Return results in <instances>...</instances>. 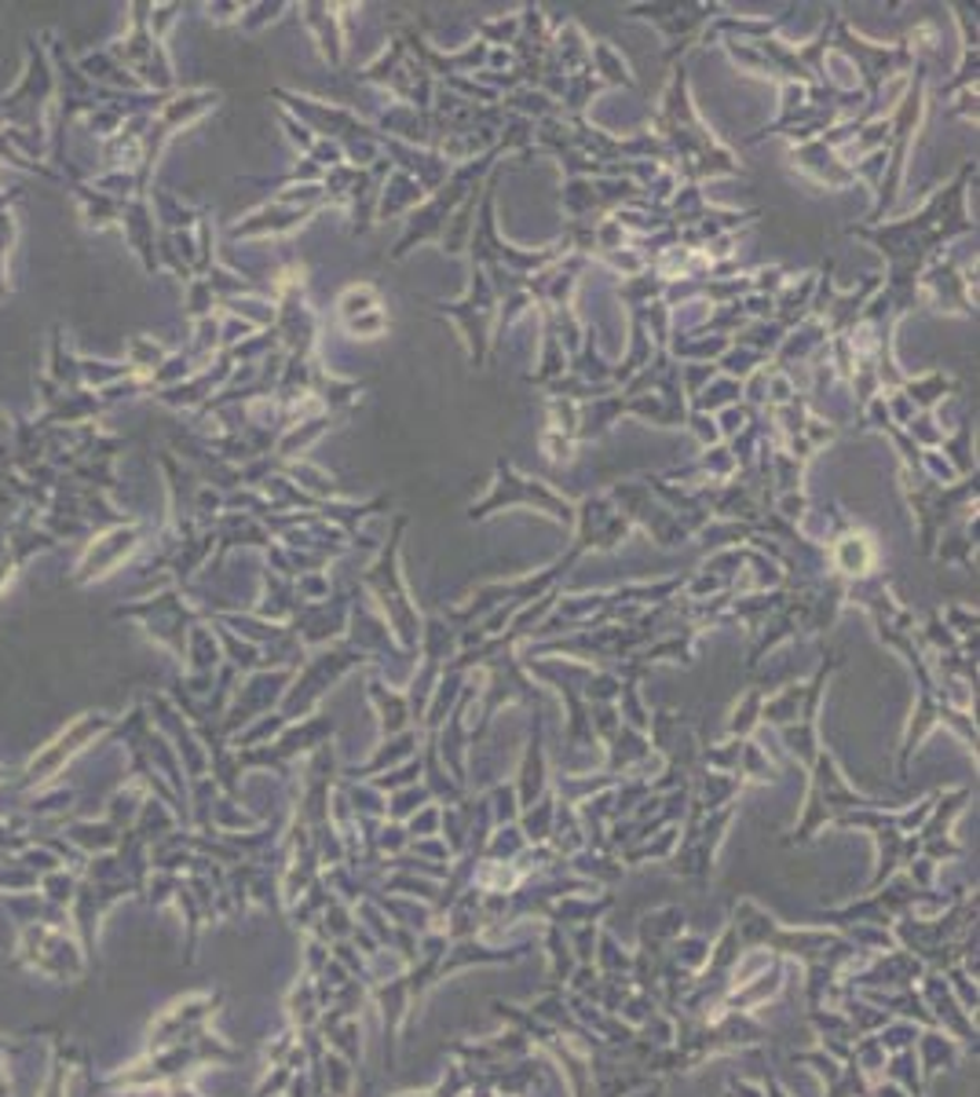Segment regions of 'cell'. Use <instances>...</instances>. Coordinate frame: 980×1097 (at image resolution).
Masks as SVG:
<instances>
[{
    "mask_svg": "<svg viewBox=\"0 0 980 1097\" xmlns=\"http://www.w3.org/2000/svg\"><path fill=\"white\" fill-rule=\"evenodd\" d=\"M743 944H739V937H735V925L725 922V929H721V937L710 944V962H706V977H717V980H732L735 977V966L743 962ZM735 985V980H732Z\"/></svg>",
    "mask_w": 980,
    "mask_h": 1097,
    "instance_id": "obj_18",
    "label": "cell"
},
{
    "mask_svg": "<svg viewBox=\"0 0 980 1097\" xmlns=\"http://www.w3.org/2000/svg\"><path fill=\"white\" fill-rule=\"evenodd\" d=\"M381 893H395V897H410V900H421V903H435L440 897V882L432 878H421V874H406V871H389L381 878Z\"/></svg>",
    "mask_w": 980,
    "mask_h": 1097,
    "instance_id": "obj_20",
    "label": "cell"
},
{
    "mask_svg": "<svg viewBox=\"0 0 980 1097\" xmlns=\"http://www.w3.org/2000/svg\"><path fill=\"white\" fill-rule=\"evenodd\" d=\"M680 933H688V914H685V908H677V903L648 911L637 925V940H644V944H659V948H669Z\"/></svg>",
    "mask_w": 980,
    "mask_h": 1097,
    "instance_id": "obj_13",
    "label": "cell"
},
{
    "mask_svg": "<svg viewBox=\"0 0 980 1097\" xmlns=\"http://www.w3.org/2000/svg\"><path fill=\"white\" fill-rule=\"evenodd\" d=\"M959 1057H962V1047L951 1036H944L940 1028H922L919 1039H914V1061H919L925 1087H930L937 1076L955 1072Z\"/></svg>",
    "mask_w": 980,
    "mask_h": 1097,
    "instance_id": "obj_9",
    "label": "cell"
},
{
    "mask_svg": "<svg viewBox=\"0 0 980 1097\" xmlns=\"http://www.w3.org/2000/svg\"><path fill=\"white\" fill-rule=\"evenodd\" d=\"M914 991L922 996L925 1002V1010H930L933 1017V1025L944 1031V1036H951L962 1047V1054H970L977 1057V1047H980V1036H977V1017L973 1013H966L959 999L951 996V988H948V980L944 973H937V970H925L919 977V985H914Z\"/></svg>",
    "mask_w": 980,
    "mask_h": 1097,
    "instance_id": "obj_4",
    "label": "cell"
},
{
    "mask_svg": "<svg viewBox=\"0 0 980 1097\" xmlns=\"http://www.w3.org/2000/svg\"><path fill=\"white\" fill-rule=\"evenodd\" d=\"M399 1097H432V1094H399Z\"/></svg>",
    "mask_w": 980,
    "mask_h": 1097,
    "instance_id": "obj_47",
    "label": "cell"
},
{
    "mask_svg": "<svg viewBox=\"0 0 980 1097\" xmlns=\"http://www.w3.org/2000/svg\"><path fill=\"white\" fill-rule=\"evenodd\" d=\"M823 1097H871V1079L863 1076L853 1057H849L842 1065V1076H837L831 1087H823Z\"/></svg>",
    "mask_w": 980,
    "mask_h": 1097,
    "instance_id": "obj_29",
    "label": "cell"
},
{
    "mask_svg": "<svg viewBox=\"0 0 980 1097\" xmlns=\"http://www.w3.org/2000/svg\"><path fill=\"white\" fill-rule=\"evenodd\" d=\"M919 856H925L940 868V863H948V860H962L966 849L959 842H951V834H948V838H930V842H919Z\"/></svg>",
    "mask_w": 980,
    "mask_h": 1097,
    "instance_id": "obj_38",
    "label": "cell"
},
{
    "mask_svg": "<svg viewBox=\"0 0 980 1097\" xmlns=\"http://www.w3.org/2000/svg\"><path fill=\"white\" fill-rule=\"evenodd\" d=\"M885 1057H889V1054L879 1047V1039H874V1036H860V1039L853 1042V1061H856V1068H860V1072L868 1076L871 1083H874V1079H882Z\"/></svg>",
    "mask_w": 980,
    "mask_h": 1097,
    "instance_id": "obj_31",
    "label": "cell"
},
{
    "mask_svg": "<svg viewBox=\"0 0 980 1097\" xmlns=\"http://www.w3.org/2000/svg\"><path fill=\"white\" fill-rule=\"evenodd\" d=\"M552 820H557V797H552V794H541L531 809H523V812H520L516 827H520V834L527 838V845H549V838H552Z\"/></svg>",
    "mask_w": 980,
    "mask_h": 1097,
    "instance_id": "obj_17",
    "label": "cell"
},
{
    "mask_svg": "<svg viewBox=\"0 0 980 1097\" xmlns=\"http://www.w3.org/2000/svg\"><path fill=\"white\" fill-rule=\"evenodd\" d=\"M710 944L714 940H706L699 933H680L674 944L666 948L669 954V962L677 966V970H685V973H703L706 970V962H710Z\"/></svg>",
    "mask_w": 980,
    "mask_h": 1097,
    "instance_id": "obj_19",
    "label": "cell"
},
{
    "mask_svg": "<svg viewBox=\"0 0 980 1097\" xmlns=\"http://www.w3.org/2000/svg\"><path fill=\"white\" fill-rule=\"evenodd\" d=\"M611 911H615V897L608 893V889H600V893H592V897H560V900H552L541 922H557L564 929L600 925Z\"/></svg>",
    "mask_w": 980,
    "mask_h": 1097,
    "instance_id": "obj_10",
    "label": "cell"
},
{
    "mask_svg": "<svg viewBox=\"0 0 980 1097\" xmlns=\"http://www.w3.org/2000/svg\"><path fill=\"white\" fill-rule=\"evenodd\" d=\"M318 1017H322V1006H318L315 980L301 977V985H296L290 996V1021L301 1031H312V1028H318Z\"/></svg>",
    "mask_w": 980,
    "mask_h": 1097,
    "instance_id": "obj_23",
    "label": "cell"
},
{
    "mask_svg": "<svg viewBox=\"0 0 980 1097\" xmlns=\"http://www.w3.org/2000/svg\"><path fill=\"white\" fill-rule=\"evenodd\" d=\"M318 1097H333V1094H318Z\"/></svg>",
    "mask_w": 980,
    "mask_h": 1097,
    "instance_id": "obj_48",
    "label": "cell"
},
{
    "mask_svg": "<svg viewBox=\"0 0 980 1097\" xmlns=\"http://www.w3.org/2000/svg\"><path fill=\"white\" fill-rule=\"evenodd\" d=\"M440 816H443L440 805H424L421 812H414V816L403 823L406 834H410V842H414V838H435V834H440Z\"/></svg>",
    "mask_w": 980,
    "mask_h": 1097,
    "instance_id": "obj_37",
    "label": "cell"
},
{
    "mask_svg": "<svg viewBox=\"0 0 980 1097\" xmlns=\"http://www.w3.org/2000/svg\"><path fill=\"white\" fill-rule=\"evenodd\" d=\"M919 1025H911V1021H889L882 1031H874V1039H879V1047L885 1054H900V1050H914V1039H919Z\"/></svg>",
    "mask_w": 980,
    "mask_h": 1097,
    "instance_id": "obj_32",
    "label": "cell"
},
{
    "mask_svg": "<svg viewBox=\"0 0 980 1097\" xmlns=\"http://www.w3.org/2000/svg\"><path fill=\"white\" fill-rule=\"evenodd\" d=\"M527 849V838L520 834L516 823H501V827L490 831L487 845H483V860H498V863H516L520 853Z\"/></svg>",
    "mask_w": 980,
    "mask_h": 1097,
    "instance_id": "obj_25",
    "label": "cell"
},
{
    "mask_svg": "<svg viewBox=\"0 0 980 1097\" xmlns=\"http://www.w3.org/2000/svg\"><path fill=\"white\" fill-rule=\"evenodd\" d=\"M728 922L735 925V937H739L743 951H761V954H772V959H783V962H797V966L827 962L831 970L849 973L853 966L868 959V954H863L853 940H845L837 929H823V925L791 929L751 897H739L732 903Z\"/></svg>",
    "mask_w": 980,
    "mask_h": 1097,
    "instance_id": "obj_1",
    "label": "cell"
},
{
    "mask_svg": "<svg viewBox=\"0 0 980 1097\" xmlns=\"http://www.w3.org/2000/svg\"><path fill=\"white\" fill-rule=\"evenodd\" d=\"M531 951H535L531 940H527V944H512V948L483 944L480 937L450 940V948H447L443 962H440V980L454 977V973H461V970H469V966H512V962L527 959V954H531Z\"/></svg>",
    "mask_w": 980,
    "mask_h": 1097,
    "instance_id": "obj_6",
    "label": "cell"
},
{
    "mask_svg": "<svg viewBox=\"0 0 980 1097\" xmlns=\"http://www.w3.org/2000/svg\"><path fill=\"white\" fill-rule=\"evenodd\" d=\"M786 988V962L783 959H768L754 977L739 980L721 1010H739V1013H754L761 1006H768L772 999H780Z\"/></svg>",
    "mask_w": 980,
    "mask_h": 1097,
    "instance_id": "obj_7",
    "label": "cell"
},
{
    "mask_svg": "<svg viewBox=\"0 0 980 1097\" xmlns=\"http://www.w3.org/2000/svg\"><path fill=\"white\" fill-rule=\"evenodd\" d=\"M538 1054H546L552 1065H560V1072L567 1079V1090L571 1097H592V1068H589V1054L571 1047L564 1036H552Z\"/></svg>",
    "mask_w": 980,
    "mask_h": 1097,
    "instance_id": "obj_11",
    "label": "cell"
},
{
    "mask_svg": "<svg viewBox=\"0 0 980 1097\" xmlns=\"http://www.w3.org/2000/svg\"><path fill=\"white\" fill-rule=\"evenodd\" d=\"M318 1068H322V1083H326V1094H333V1097H352V1090H355V1068L347 1065L344 1057L326 1050V1054H322Z\"/></svg>",
    "mask_w": 980,
    "mask_h": 1097,
    "instance_id": "obj_27",
    "label": "cell"
},
{
    "mask_svg": "<svg viewBox=\"0 0 980 1097\" xmlns=\"http://www.w3.org/2000/svg\"><path fill=\"white\" fill-rule=\"evenodd\" d=\"M725 1097H765L761 1083H746V1079H728Z\"/></svg>",
    "mask_w": 980,
    "mask_h": 1097,
    "instance_id": "obj_44",
    "label": "cell"
},
{
    "mask_svg": "<svg viewBox=\"0 0 980 1097\" xmlns=\"http://www.w3.org/2000/svg\"><path fill=\"white\" fill-rule=\"evenodd\" d=\"M925 966L904 948H889L879 954H868L860 966L842 973V985L849 991H904L919 985Z\"/></svg>",
    "mask_w": 980,
    "mask_h": 1097,
    "instance_id": "obj_3",
    "label": "cell"
},
{
    "mask_svg": "<svg viewBox=\"0 0 980 1097\" xmlns=\"http://www.w3.org/2000/svg\"><path fill=\"white\" fill-rule=\"evenodd\" d=\"M805 1021L816 1031V1039H842V1042H856V1028L849 1025V1017L837 1010V1006H823V1010H805Z\"/></svg>",
    "mask_w": 980,
    "mask_h": 1097,
    "instance_id": "obj_24",
    "label": "cell"
},
{
    "mask_svg": "<svg viewBox=\"0 0 980 1097\" xmlns=\"http://www.w3.org/2000/svg\"><path fill=\"white\" fill-rule=\"evenodd\" d=\"M403 973L373 980L370 985V999L378 1002V1010H381V1047H384V1072L389 1076L395 1072L399 1036H403V1025L410 1021V996H406V977Z\"/></svg>",
    "mask_w": 980,
    "mask_h": 1097,
    "instance_id": "obj_5",
    "label": "cell"
},
{
    "mask_svg": "<svg viewBox=\"0 0 980 1097\" xmlns=\"http://www.w3.org/2000/svg\"><path fill=\"white\" fill-rule=\"evenodd\" d=\"M136 527H118V531H110V535H102L99 541H92L85 552V560L81 567H77V575H74V582H96V578H107L114 567H118L128 552L136 549Z\"/></svg>",
    "mask_w": 980,
    "mask_h": 1097,
    "instance_id": "obj_8",
    "label": "cell"
},
{
    "mask_svg": "<svg viewBox=\"0 0 980 1097\" xmlns=\"http://www.w3.org/2000/svg\"><path fill=\"white\" fill-rule=\"evenodd\" d=\"M908 878H911V882L919 885V889H937V882H933V878H937V863H930L925 856H914V860L908 863Z\"/></svg>",
    "mask_w": 980,
    "mask_h": 1097,
    "instance_id": "obj_41",
    "label": "cell"
},
{
    "mask_svg": "<svg viewBox=\"0 0 980 1097\" xmlns=\"http://www.w3.org/2000/svg\"><path fill=\"white\" fill-rule=\"evenodd\" d=\"M860 809H889V805L874 802V797L856 794L853 786L842 780V772H837L834 757L820 751L816 761H812V786H808V797H805V812H802V820H797L794 834L783 838V845L786 849L808 845L812 838L827 827V823H834L837 816H842V812H860Z\"/></svg>",
    "mask_w": 980,
    "mask_h": 1097,
    "instance_id": "obj_2",
    "label": "cell"
},
{
    "mask_svg": "<svg viewBox=\"0 0 980 1097\" xmlns=\"http://www.w3.org/2000/svg\"><path fill=\"white\" fill-rule=\"evenodd\" d=\"M944 980H948V988H951V996L959 999V1006L966 1013H973L977 1017V1006H980V991H977V980L962 970V966H951V970H944Z\"/></svg>",
    "mask_w": 980,
    "mask_h": 1097,
    "instance_id": "obj_33",
    "label": "cell"
},
{
    "mask_svg": "<svg viewBox=\"0 0 980 1097\" xmlns=\"http://www.w3.org/2000/svg\"><path fill=\"white\" fill-rule=\"evenodd\" d=\"M469 1094V1076H465V1065L450 1061L447 1065V1076L440 1079V1087L432 1090V1097H465Z\"/></svg>",
    "mask_w": 980,
    "mask_h": 1097,
    "instance_id": "obj_39",
    "label": "cell"
},
{
    "mask_svg": "<svg viewBox=\"0 0 980 1097\" xmlns=\"http://www.w3.org/2000/svg\"><path fill=\"white\" fill-rule=\"evenodd\" d=\"M370 900L378 903V908L384 911V919H389L392 925H403V929H410V933H418V937L421 933H432L435 922H440V919H435V911H432V903H421V900H410V897H395V893H381V889Z\"/></svg>",
    "mask_w": 980,
    "mask_h": 1097,
    "instance_id": "obj_12",
    "label": "cell"
},
{
    "mask_svg": "<svg viewBox=\"0 0 980 1097\" xmlns=\"http://www.w3.org/2000/svg\"><path fill=\"white\" fill-rule=\"evenodd\" d=\"M290 1076H293L290 1068H286V1065H278V1068H275V1076H267V1079H264L261 1097H275V1094H282V1090L290 1087Z\"/></svg>",
    "mask_w": 980,
    "mask_h": 1097,
    "instance_id": "obj_43",
    "label": "cell"
},
{
    "mask_svg": "<svg viewBox=\"0 0 980 1097\" xmlns=\"http://www.w3.org/2000/svg\"><path fill=\"white\" fill-rule=\"evenodd\" d=\"M592 966H597V973H608V977H629V966H634V951H626L623 948V940H618L615 933H608V929H600V937H597V954H592Z\"/></svg>",
    "mask_w": 980,
    "mask_h": 1097,
    "instance_id": "obj_22",
    "label": "cell"
},
{
    "mask_svg": "<svg viewBox=\"0 0 980 1097\" xmlns=\"http://www.w3.org/2000/svg\"><path fill=\"white\" fill-rule=\"evenodd\" d=\"M290 1097H315L312 1094V1076H307V1068H304V1072H293L290 1076Z\"/></svg>",
    "mask_w": 980,
    "mask_h": 1097,
    "instance_id": "obj_45",
    "label": "cell"
},
{
    "mask_svg": "<svg viewBox=\"0 0 980 1097\" xmlns=\"http://www.w3.org/2000/svg\"><path fill=\"white\" fill-rule=\"evenodd\" d=\"M318 1031H322V1039H326L330 1054L344 1057L355 1072L363 1068V1021H359V1017H347V1021H337V1025L318 1028Z\"/></svg>",
    "mask_w": 980,
    "mask_h": 1097,
    "instance_id": "obj_16",
    "label": "cell"
},
{
    "mask_svg": "<svg viewBox=\"0 0 980 1097\" xmlns=\"http://www.w3.org/2000/svg\"><path fill=\"white\" fill-rule=\"evenodd\" d=\"M597 937H600V925H575V929H567V948H571L578 966H592V954H597Z\"/></svg>",
    "mask_w": 980,
    "mask_h": 1097,
    "instance_id": "obj_35",
    "label": "cell"
},
{
    "mask_svg": "<svg viewBox=\"0 0 980 1097\" xmlns=\"http://www.w3.org/2000/svg\"><path fill=\"white\" fill-rule=\"evenodd\" d=\"M541 948H546V954H549V988L564 991L567 977H571V970L578 966L571 948H567V929L557 925V922H546L541 925Z\"/></svg>",
    "mask_w": 980,
    "mask_h": 1097,
    "instance_id": "obj_15",
    "label": "cell"
},
{
    "mask_svg": "<svg viewBox=\"0 0 980 1097\" xmlns=\"http://www.w3.org/2000/svg\"><path fill=\"white\" fill-rule=\"evenodd\" d=\"M655 1013H659V1002H655L651 996H644V991H629V996H626V1002L623 1006H618V1021H623V1025H629V1028H644V1025H648L651 1021V1017Z\"/></svg>",
    "mask_w": 980,
    "mask_h": 1097,
    "instance_id": "obj_30",
    "label": "cell"
},
{
    "mask_svg": "<svg viewBox=\"0 0 980 1097\" xmlns=\"http://www.w3.org/2000/svg\"><path fill=\"white\" fill-rule=\"evenodd\" d=\"M882 1079L896 1083V1087L908 1090L911 1097H925V1083H922V1072H919V1061H914V1050L889 1054L885 1068H882Z\"/></svg>",
    "mask_w": 980,
    "mask_h": 1097,
    "instance_id": "obj_21",
    "label": "cell"
},
{
    "mask_svg": "<svg viewBox=\"0 0 980 1097\" xmlns=\"http://www.w3.org/2000/svg\"><path fill=\"white\" fill-rule=\"evenodd\" d=\"M871 1097H911V1094L900 1090L896 1083H889V1079H874L871 1083Z\"/></svg>",
    "mask_w": 980,
    "mask_h": 1097,
    "instance_id": "obj_46",
    "label": "cell"
},
{
    "mask_svg": "<svg viewBox=\"0 0 980 1097\" xmlns=\"http://www.w3.org/2000/svg\"><path fill=\"white\" fill-rule=\"evenodd\" d=\"M406 845H410V834L403 823H381L378 827V853L384 860H392V856H403L406 853Z\"/></svg>",
    "mask_w": 980,
    "mask_h": 1097,
    "instance_id": "obj_36",
    "label": "cell"
},
{
    "mask_svg": "<svg viewBox=\"0 0 980 1097\" xmlns=\"http://www.w3.org/2000/svg\"><path fill=\"white\" fill-rule=\"evenodd\" d=\"M352 929H355V908H347V903L333 900L330 908L322 911V919L315 925V940H322V944H333V940H347V937H352Z\"/></svg>",
    "mask_w": 980,
    "mask_h": 1097,
    "instance_id": "obj_26",
    "label": "cell"
},
{
    "mask_svg": "<svg viewBox=\"0 0 980 1097\" xmlns=\"http://www.w3.org/2000/svg\"><path fill=\"white\" fill-rule=\"evenodd\" d=\"M304 962H307V973H304V977L318 980L322 970H326V962H330V944H322V940H307V948H304Z\"/></svg>",
    "mask_w": 980,
    "mask_h": 1097,
    "instance_id": "obj_40",
    "label": "cell"
},
{
    "mask_svg": "<svg viewBox=\"0 0 980 1097\" xmlns=\"http://www.w3.org/2000/svg\"><path fill=\"white\" fill-rule=\"evenodd\" d=\"M567 871H571L575 878H586V882H592L597 889H611V885L623 882L626 863L618 860L615 853H592V849H582V853H575L571 860H567Z\"/></svg>",
    "mask_w": 980,
    "mask_h": 1097,
    "instance_id": "obj_14",
    "label": "cell"
},
{
    "mask_svg": "<svg viewBox=\"0 0 980 1097\" xmlns=\"http://www.w3.org/2000/svg\"><path fill=\"white\" fill-rule=\"evenodd\" d=\"M424 805H432V794L424 791V783H414V786H403V791H395L389 797V809H384V816H389L392 823H406Z\"/></svg>",
    "mask_w": 980,
    "mask_h": 1097,
    "instance_id": "obj_28",
    "label": "cell"
},
{
    "mask_svg": "<svg viewBox=\"0 0 980 1097\" xmlns=\"http://www.w3.org/2000/svg\"><path fill=\"white\" fill-rule=\"evenodd\" d=\"M347 980H355V977L347 973V970H344V966H341L337 959H330V962H326V970H322V977H318V985H326V988H333V991H337V988H344V985H347Z\"/></svg>",
    "mask_w": 980,
    "mask_h": 1097,
    "instance_id": "obj_42",
    "label": "cell"
},
{
    "mask_svg": "<svg viewBox=\"0 0 980 1097\" xmlns=\"http://www.w3.org/2000/svg\"><path fill=\"white\" fill-rule=\"evenodd\" d=\"M739 772H743V776L757 780V783H772V780H776V765H772V761L761 754V746H754V743H743L739 746Z\"/></svg>",
    "mask_w": 980,
    "mask_h": 1097,
    "instance_id": "obj_34",
    "label": "cell"
}]
</instances>
